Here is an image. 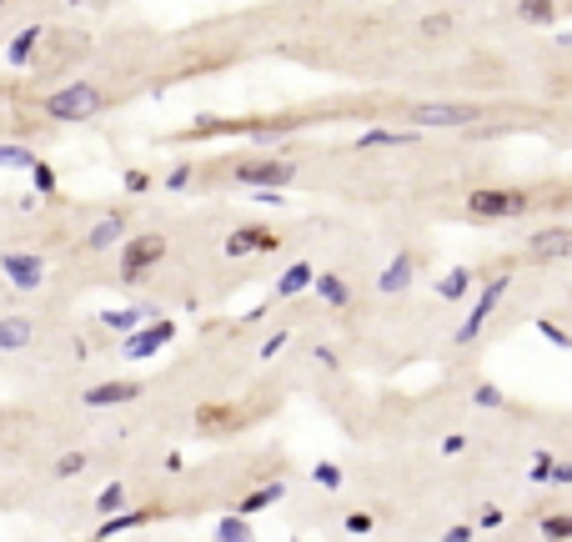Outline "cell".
Returning <instances> with one entry per match:
<instances>
[{"instance_id": "12", "label": "cell", "mask_w": 572, "mask_h": 542, "mask_svg": "<svg viewBox=\"0 0 572 542\" xmlns=\"http://www.w3.org/2000/svg\"><path fill=\"white\" fill-rule=\"evenodd\" d=\"M141 387L136 382H101V387H86V407H121V402H136Z\"/></svg>"}, {"instance_id": "10", "label": "cell", "mask_w": 572, "mask_h": 542, "mask_svg": "<svg viewBox=\"0 0 572 542\" xmlns=\"http://www.w3.org/2000/svg\"><path fill=\"white\" fill-rule=\"evenodd\" d=\"M412 276H417V256H412V251H397L392 266L377 276V292L382 296H397V292H407V286H412Z\"/></svg>"}, {"instance_id": "39", "label": "cell", "mask_w": 572, "mask_h": 542, "mask_svg": "<svg viewBox=\"0 0 572 542\" xmlns=\"http://www.w3.org/2000/svg\"><path fill=\"white\" fill-rule=\"evenodd\" d=\"M286 347V332H276V336H267V342H261V357H276V352Z\"/></svg>"}, {"instance_id": "3", "label": "cell", "mask_w": 572, "mask_h": 542, "mask_svg": "<svg viewBox=\"0 0 572 542\" xmlns=\"http://www.w3.org/2000/svg\"><path fill=\"white\" fill-rule=\"evenodd\" d=\"M508 286H512V271H497L492 282L477 292V302H472V312H467V322L457 326V347H472L477 336H482V326L492 322V312L502 306V296H508Z\"/></svg>"}, {"instance_id": "29", "label": "cell", "mask_w": 572, "mask_h": 542, "mask_svg": "<svg viewBox=\"0 0 572 542\" xmlns=\"http://www.w3.org/2000/svg\"><path fill=\"white\" fill-rule=\"evenodd\" d=\"M472 402H477V407H502V402H508V397H502V392H497V387H492V382H477Z\"/></svg>"}, {"instance_id": "9", "label": "cell", "mask_w": 572, "mask_h": 542, "mask_svg": "<svg viewBox=\"0 0 572 542\" xmlns=\"http://www.w3.org/2000/svg\"><path fill=\"white\" fill-rule=\"evenodd\" d=\"M251 251H276V231H267V227H237L227 237V256H251Z\"/></svg>"}, {"instance_id": "11", "label": "cell", "mask_w": 572, "mask_h": 542, "mask_svg": "<svg viewBox=\"0 0 572 542\" xmlns=\"http://www.w3.org/2000/svg\"><path fill=\"white\" fill-rule=\"evenodd\" d=\"M176 336V326L171 322H151V326H141V332H131L126 336V357H151L156 347H166Z\"/></svg>"}, {"instance_id": "40", "label": "cell", "mask_w": 572, "mask_h": 542, "mask_svg": "<svg viewBox=\"0 0 572 542\" xmlns=\"http://www.w3.org/2000/svg\"><path fill=\"white\" fill-rule=\"evenodd\" d=\"M186 181H191V166H176V171L171 176H166V186H171V191H181V186Z\"/></svg>"}, {"instance_id": "21", "label": "cell", "mask_w": 572, "mask_h": 542, "mask_svg": "<svg viewBox=\"0 0 572 542\" xmlns=\"http://www.w3.org/2000/svg\"><path fill=\"white\" fill-rule=\"evenodd\" d=\"M35 41H41V25H25V31L11 41V65H25V61H31Z\"/></svg>"}, {"instance_id": "41", "label": "cell", "mask_w": 572, "mask_h": 542, "mask_svg": "<svg viewBox=\"0 0 572 542\" xmlns=\"http://www.w3.org/2000/svg\"><path fill=\"white\" fill-rule=\"evenodd\" d=\"M0 5H5V0H0Z\"/></svg>"}, {"instance_id": "36", "label": "cell", "mask_w": 572, "mask_h": 542, "mask_svg": "<svg viewBox=\"0 0 572 542\" xmlns=\"http://www.w3.org/2000/svg\"><path fill=\"white\" fill-rule=\"evenodd\" d=\"M126 191H151V176L146 171H126Z\"/></svg>"}, {"instance_id": "8", "label": "cell", "mask_w": 572, "mask_h": 542, "mask_svg": "<svg viewBox=\"0 0 572 542\" xmlns=\"http://www.w3.org/2000/svg\"><path fill=\"white\" fill-rule=\"evenodd\" d=\"M0 271H5L21 292H35V286L45 282V261L31 256V251H11V256H0Z\"/></svg>"}, {"instance_id": "5", "label": "cell", "mask_w": 572, "mask_h": 542, "mask_svg": "<svg viewBox=\"0 0 572 542\" xmlns=\"http://www.w3.org/2000/svg\"><path fill=\"white\" fill-rule=\"evenodd\" d=\"M161 256H166V237H156V231L131 237L126 247H121V276H126V282H141V276H146Z\"/></svg>"}, {"instance_id": "30", "label": "cell", "mask_w": 572, "mask_h": 542, "mask_svg": "<svg viewBox=\"0 0 572 542\" xmlns=\"http://www.w3.org/2000/svg\"><path fill=\"white\" fill-rule=\"evenodd\" d=\"M452 15H447V11H437V15H427V21H422V35H447V31H452Z\"/></svg>"}, {"instance_id": "20", "label": "cell", "mask_w": 572, "mask_h": 542, "mask_svg": "<svg viewBox=\"0 0 572 542\" xmlns=\"http://www.w3.org/2000/svg\"><path fill=\"white\" fill-rule=\"evenodd\" d=\"M121 237H126V221H121V217L96 221V231H91V251H106V247H116Z\"/></svg>"}, {"instance_id": "38", "label": "cell", "mask_w": 572, "mask_h": 542, "mask_svg": "<svg viewBox=\"0 0 572 542\" xmlns=\"http://www.w3.org/2000/svg\"><path fill=\"white\" fill-rule=\"evenodd\" d=\"M462 447H467V437H462V432H447V437H442V452H447V457H457Z\"/></svg>"}, {"instance_id": "34", "label": "cell", "mask_w": 572, "mask_h": 542, "mask_svg": "<svg viewBox=\"0 0 572 542\" xmlns=\"http://www.w3.org/2000/svg\"><path fill=\"white\" fill-rule=\"evenodd\" d=\"M35 156L31 151H11V146H0V166H31Z\"/></svg>"}, {"instance_id": "15", "label": "cell", "mask_w": 572, "mask_h": 542, "mask_svg": "<svg viewBox=\"0 0 572 542\" xmlns=\"http://www.w3.org/2000/svg\"><path fill=\"white\" fill-rule=\"evenodd\" d=\"M31 347V322L25 316H5L0 322V352H25Z\"/></svg>"}, {"instance_id": "32", "label": "cell", "mask_w": 572, "mask_h": 542, "mask_svg": "<svg viewBox=\"0 0 572 542\" xmlns=\"http://www.w3.org/2000/svg\"><path fill=\"white\" fill-rule=\"evenodd\" d=\"M322 488H342V467H332V462H316V472H312Z\"/></svg>"}, {"instance_id": "31", "label": "cell", "mask_w": 572, "mask_h": 542, "mask_svg": "<svg viewBox=\"0 0 572 542\" xmlns=\"http://www.w3.org/2000/svg\"><path fill=\"white\" fill-rule=\"evenodd\" d=\"M31 176H35V191H45V196L55 191V171L45 161H31Z\"/></svg>"}, {"instance_id": "22", "label": "cell", "mask_w": 572, "mask_h": 542, "mask_svg": "<svg viewBox=\"0 0 572 542\" xmlns=\"http://www.w3.org/2000/svg\"><path fill=\"white\" fill-rule=\"evenodd\" d=\"M356 146H417V136L412 131H367Z\"/></svg>"}, {"instance_id": "7", "label": "cell", "mask_w": 572, "mask_h": 542, "mask_svg": "<svg viewBox=\"0 0 572 542\" xmlns=\"http://www.w3.org/2000/svg\"><path fill=\"white\" fill-rule=\"evenodd\" d=\"M231 176H237L241 186H292L296 166L292 161H237Z\"/></svg>"}, {"instance_id": "14", "label": "cell", "mask_w": 572, "mask_h": 542, "mask_svg": "<svg viewBox=\"0 0 572 542\" xmlns=\"http://www.w3.org/2000/svg\"><path fill=\"white\" fill-rule=\"evenodd\" d=\"M316 296H322V302L326 306H346V302H352V286H346L342 282V276H336V271H316Z\"/></svg>"}, {"instance_id": "18", "label": "cell", "mask_w": 572, "mask_h": 542, "mask_svg": "<svg viewBox=\"0 0 572 542\" xmlns=\"http://www.w3.org/2000/svg\"><path fill=\"white\" fill-rule=\"evenodd\" d=\"M518 15L528 25H557V0H518Z\"/></svg>"}, {"instance_id": "25", "label": "cell", "mask_w": 572, "mask_h": 542, "mask_svg": "<svg viewBox=\"0 0 572 542\" xmlns=\"http://www.w3.org/2000/svg\"><path fill=\"white\" fill-rule=\"evenodd\" d=\"M81 472H86V452H65L55 462V478H81Z\"/></svg>"}, {"instance_id": "27", "label": "cell", "mask_w": 572, "mask_h": 542, "mask_svg": "<svg viewBox=\"0 0 572 542\" xmlns=\"http://www.w3.org/2000/svg\"><path fill=\"white\" fill-rule=\"evenodd\" d=\"M121 502H126V488H121V482H111V488H106V492H101V498H96V508H101V512H106V518H111V512L121 508Z\"/></svg>"}, {"instance_id": "1", "label": "cell", "mask_w": 572, "mask_h": 542, "mask_svg": "<svg viewBox=\"0 0 572 542\" xmlns=\"http://www.w3.org/2000/svg\"><path fill=\"white\" fill-rule=\"evenodd\" d=\"M487 116V106L477 101H417L407 106V121L417 131H457V126H477Z\"/></svg>"}, {"instance_id": "16", "label": "cell", "mask_w": 572, "mask_h": 542, "mask_svg": "<svg viewBox=\"0 0 572 542\" xmlns=\"http://www.w3.org/2000/svg\"><path fill=\"white\" fill-rule=\"evenodd\" d=\"M281 498H286V488H281V482H267V488L247 492V498L237 502V512H241V518H257L261 508H271V502H281Z\"/></svg>"}, {"instance_id": "4", "label": "cell", "mask_w": 572, "mask_h": 542, "mask_svg": "<svg viewBox=\"0 0 572 542\" xmlns=\"http://www.w3.org/2000/svg\"><path fill=\"white\" fill-rule=\"evenodd\" d=\"M101 106H106V96H101L96 86H86V81H76V86L55 91V96L45 101V116L51 121H91Z\"/></svg>"}, {"instance_id": "35", "label": "cell", "mask_w": 572, "mask_h": 542, "mask_svg": "<svg viewBox=\"0 0 572 542\" xmlns=\"http://www.w3.org/2000/svg\"><path fill=\"white\" fill-rule=\"evenodd\" d=\"M548 482H557V488H572V462H552V478Z\"/></svg>"}, {"instance_id": "17", "label": "cell", "mask_w": 572, "mask_h": 542, "mask_svg": "<svg viewBox=\"0 0 572 542\" xmlns=\"http://www.w3.org/2000/svg\"><path fill=\"white\" fill-rule=\"evenodd\" d=\"M472 271L467 266H457V271H447L442 282H437V296H442V302H467V292H472Z\"/></svg>"}, {"instance_id": "6", "label": "cell", "mask_w": 572, "mask_h": 542, "mask_svg": "<svg viewBox=\"0 0 572 542\" xmlns=\"http://www.w3.org/2000/svg\"><path fill=\"white\" fill-rule=\"evenodd\" d=\"M528 256L538 266H557V261H572V227H538L528 237Z\"/></svg>"}, {"instance_id": "13", "label": "cell", "mask_w": 572, "mask_h": 542, "mask_svg": "<svg viewBox=\"0 0 572 542\" xmlns=\"http://www.w3.org/2000/svg\"><path fill=\"white\" fill-rule=\"evenodd\" d=\"M312 282H316V266H312V261H296V266H286V271H281L276 296H302Z\"/></svg>"}, {"instance_id": "2", "label": "cell", "mask_w": 572, "mask_h": 542, "mask_svg": "<svg viewBox=\"0 0 572 542\" xmlns=\"http://www.w3.org/2000/svg\"><path fill=\"white\" fill-rule=\"evenodd\" d=\"M532 207V196L518 191V186H472L467 191V217L477 221H508V217H522Z\"/></svg>"}, {"instance_id": "33", "label": "cell", "mask_w": 572, "mask_h": 542, "mask_svg": "<svg viewBox=\"0 0 572 542\" xmlns=\"http://www.w3.org/2000/svg\"><path fill=\"white\" fill-rule=\"evenodd\" d=\"M217 537H251V527L241 518H227V522H217Z\"/></svg>"}, {"instance_id": "26", "label": "cell", "mask_w": 572, "mask_h": 542, "mask_svg": "<svg viewBox=\"0 0 572 542\" xmlns=\"http://www.w3.org/2000/svg\"><path fill=\"white\" fill-rule=\"evenodd\" d=\"M552 462H557V457H552V452H532V467H528V478H532V482H548V478H552Z\"/></svg>"}, {"instance_id": "19", "label": "cell", "mask_w": 572, "mask_h": 542, "mask_svg": "<svg viewBox=\"0 0 572 542\" xmlns=\"http://www.w3.org/2000/svg\"><path fill=\"white\" fill-rule=\"evenodd\" d=\"M156 518V508H146V512H111L106 522H101V537H116V532H131V527H141V522H151Z\"/></svg>"}, {"instance_id": "37", "label": "cell", "mask_w": 572, "mask_h": 542, "mask_svg": "<svg viewBox=\"0 0 572 542\" xmlns=\"http://www.w3.org/2000/svg\"><path fill=\"white\" fill-rule=\"evenodd\" d=\"M346 532H372V512H352V518H346Z\"/></svg>"}, {"instance_id": "23", "label": "cell", "mask_w": 572, "mask_h": 542, "mask_svg": "<svg viewBox=\"0 0 572 542\" xmlns=\"http://www.w3.org/2000/svg\"><path fill=\"white\" fill-rule=\"evenodd\" d=\"M538 532H542V537H572V518H567V512H552V518L538 522Z\"/></svg>"}, {"instance_id": "28", "label": "cell", "mask_w": 572, "mask_h": 542, "mask_svg": "<svg viewBox=\"0 0 572 542\" xmlns=\"http://www.w3.org/2000/svg\"><path fill=\"white\" fill-rule=\"evenodd\" d=\"M106 326H111V332H136L141 312H106Z\"/></svg>"}, {"instance_id": "24", "label": "cell", "mask_w": 572, "mask_h": 542, "mask_svg": "<svg viewBox=\"0 0 572 542\" xmlns=\"http://www.w3.org/2000/svg\"><path fill=\"white\" fill-rule=\"evenodd\" d=\"M538 336H548L552 347H562V352H572V336L562 332L557 322H552V316H538Z\"/></svg>"}]
</instances>
